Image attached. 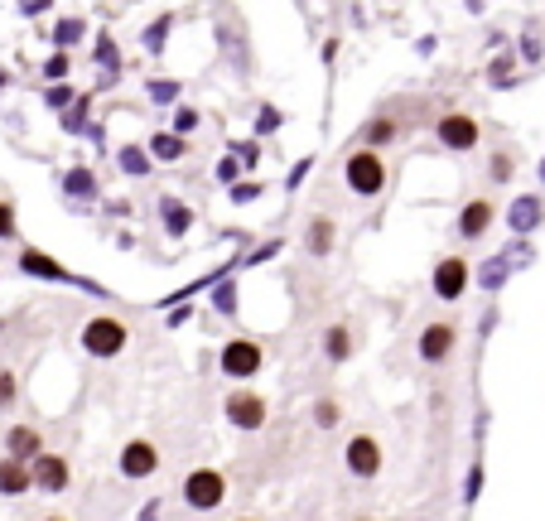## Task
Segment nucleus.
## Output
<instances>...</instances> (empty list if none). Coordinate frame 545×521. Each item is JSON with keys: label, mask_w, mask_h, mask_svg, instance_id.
Listing matches in <instances>:
<instances>
[{"label": "nucleus", "mask_w": 545, "mask_h": 521, "mask_svg": "<svg viewBox=\"0 0 545 521\" xmlns=\"http://www.w3.org/2000/svg\"><path fill=\"white\" fill-rule=\"evenodd\" d=\"M242 521H251V517H242Z\"/></svg>", "instance_id": "f704fd0d"}, {"label": "nucleus", "mask_w": 545, "mask_h": 521, "mask_svg": "<svg viewBox=\"0 0 545 521\" xmlns=\"http://www.w3.org/2000/svg\"><path fill=\"white\" fill-rule=\"evenodd\" d=\"M396 136H401V126H396L391 116H372V121L362 126V140H367L362 150H382V145H391Z\"/></svg>", "instance_id": "dca6fc26"}, {"label": "nucleus", "mask_w": 545, "mask_h": 521, "mask_svg": "<svg viewBox=\"0 0 545 521\" xmlns=\"http://www.w3.org/2000/svg\"><path fill=\"white\" fill-rule=\"evenodd\" d=\"M20 266H25L29 275H44V280H73V275L63 271L54 256H44L39 247H25V251H20Z\"/></svg>", "instance_id": "2eb2a0df"}, {"label": "nucleus", "mask_w": 545, "mask_h": 521, "mask_svg": "<svg viewBox=\"0 0 545 521\" xmlns=\"http://www.w3.org/2000/svg\"><path fill=\"white\" fill-rule=\"evenodd\" d=\"M5 449H10L5 459H15V464L29 468L34 459H39V454H44V435H39L34 425H15V430L5 435Z\"/></svg>", "instance_id": "f8f14e48"}, {"label": "nucleus", "mask_w": 545, "mask_h": 521, "mask_svg": "<svg viewBox=\"0 0 545 521\" xmlns=\"http://www.w3.org/2000/svg\"><path fill=\"white\" fill-rule=\"evenodd\" d=\"M164 213H169V232H174V237L189 227V208H179V203H164Z\"/></svg>", "instance_id": "a878e982"}, {"label": "nucleus", "mask_w": 545, "mask_h": 521, "mask_svg": "<svg viewBox=\"0 0 545 521\" xmlns=\"http://www.w3.org/2000/svg\"><path fill=\"white\" fill-rule=\"evenodd\" d=\"M29 478H34V488L39 493H68V483H73V468H68V459L63 454H39L34 464H29Z\"/></svg>", "instance_id": "6e6552de"}, {"label": "nucleus", "mask_w": 545, "mask_h": 521, "mask_svg": "<svg viewBox=\"0 0 545 521\" xmlns=\"http://www.w3.org/2000/svg\"><path fill=\"white\" fill-rule=\"evenodd\" d=\"M386 179H391V169H386V160L377 150H353V155L343 160V184H348V193H357V198H377V193L386 189Z\"/></svg>", "instance_id": "f03ea898"}, {"label": "nucleus", "mask_w": 545, "mask_h": 521, "mask_svg": "<svg viewBox=\"0 0 545 521\" xmlns=\"http://www.w3.org/2000/svg\"><path fill=\"white\" fill-rule=\"evenodd\" d=\"M29 488H34L29 468L15 464V459H0V497H25Z\"/></svg>", "instance_id": "4468645a"}, {"label": "nucleus", "mask_w": 545, "mask_h": 521, "mask_svg": "<svg viewBox=\"0 0 545 521\" xmlns=\"http://www.w3.org/2000/svg\"><path fill=\"white\" fill-rule=\"evenodd\" d=\"M189 145H184V136H150V155L155 160H179Z\"/></svg>", "instance_id": "aec40b11"}, {"label": "nucleus", "mask_w": 545, "mask_h": 521, "mask_svg": "<svg viewBox=\"0 0 545 521\" xmlns=\"http://www.w3.org/2000/svg\"><path fill=\"white\" fill-rule=\"evenodd\" d=\"M271 126H280V111L266 107V111H261V131H271Z\"/></svg>", "instance_id": "2f4dec72"}, {"label": "nucleus", "mask_w": 545, "mask_h": 521, "mask_svg": "<svg viewBox=\"0 0 545 521\" xmlns=\"http://www.w3.org/2000/svg\"><path fill=\"white\" fill-rule=\"evenodd\" d=\"M222 411H227V420H232L237 430H261L266 415H271V406H266V396H256V391H232V396L222 401Z\"/></svg>", "instance_id": "0eeeda50"}, {"label": "nucleus", "mask_w": 545, "mask_h": 521, "mask_svg": "<svg viewBox=\"0 0 545 521\" xmlns=\"http://www.w3.org/2000/svg\"><path fill=\"white\" fill-rule=\"evenodd\" d=\"M58 39L73 44V39H78V20H63V25H58Z\"/></svg>", "instance_id": "c85d7f7f"}, {"label": "nucleus", "mask_w": 545, "mask_h": 521, "mask_svg": "<svg viewBox=\"0 0 545 521\" xmlns=\"http://www.w3.org/2000/svg\"><path fill=\"white\" fill-rule=\"evenodd\" d=\"M15 232H20V222H15V208H10V203H0V242H15Z\"/></svg>", "instance_id": "b1692460"}, {"label": "nucleus", "mask_w": 545, "mask_h": 521, "mask_svg": "<svg viewBox=\"0 0 545 521\" xmlns=\"http://www.w3.org/2000/svg\"><path fill=\"white\" fill-rule=\"evenodd\" d=\"M478 121L468 116V111H444L435 121V140L444 150H454V155H464V150H478Z\"/></svg>", "instance_id": "39448f33"}, {"label": "nucleus", "mask_w": 545, "mask_h": 521, "mask_svg": "<svg viewBox=\"0 0 545 521\" xmlns=\"http://www.w3.org/2000/svg\"><path fill=\"white\" fill-rule=\"evenodd\" d=\"M179 497H184V507L193 512H213L227 502V478H222L218 468H193L184 473V483H179Z\"/></svg>", "instance_id": "7ed1b4c3"}, {"label": "nucleus", "mask_w": 545, "mask_h": 521, "mask_svg": "<svg viewBox=\"0 0 545 521\" xmlns=\"http://www.w3.org/2000/svg\"><path fill=\"white\" fill-rule=\"evenodd\" d=\"M454 343H459V329L439 319V324H425V329H420V343H415V353L425 357V362H444V357L454 353Z\"/></svg>", "instance_id": "9b49d317"}, {"label": "nucleus", "mask_w": 545, "mask_h": 521, "mask_svg": "<svg viewBox=\"0 0 545 521\" xmlns=\"http://www.w3.org/2000/svg\"><path fill=\"white\" fill-rule=\"evenodd\" d=\"M49 521H68V517H49Z\"/></svg>", "instance_id": "473e14b6"}, {"label": "nucleus", "mask_w": 545, "mask_h": 521, "mask_svg": "<svg viewBox=\"0 0 545 521\" xmlns=\"http://www.w3.org/2000/svg\"><path fill=\"white\" fill-rule=\"evenodd\" d=\"M304 174H309V160H300V165H295V174H290L285 184H290V189H300V179H304Z\"/></svg>", "instance_id": "c756f323"}, {"label": "nucleus", "mask_w": 545, "mask_h": 521, "mask_svg": "<svg viewBox=\"0 0 545 521\" xmlns=\"http://www.w3.org/2000/svg\"><path fill=\"white\" fill-rule=\"evenodd\" d=\"M68 189L82 193V198H92V193H97V184H92V174H87V169H73V174H68Z\"/></svg>", "instance_id": "393cba45"}, {"label": "nucleus", "mask_w": 545, "mask_h": 521, "mask_svg": "<svg viewBox=\"0 0 545 521\" xmlns=\"http://www.w3.org/2000/svg\"><path fill=\"white\" fill-rule=\"evenodd\" d=\"M198 126V111H179V131H193Z\"/></svg>", "instance_id": "7c9ffc66"}, {"label": "nucleus", "mask_w": 545, "mask_h": 521, "mask_svg": "<svg viewBox=\"0 0 545 521\" xmlns=\"http://www.w3.org/2000/svg\"><path fill=\"white\" fill-rule=\"evenodd\" d=\"M502 275H507V261H492L488 271H483V285H488V290H497V285H502Z\"/></svg>", "instance_id": "bb28decb"}, {"label": "nucleus", "mask_w": 545, "mask_h": 521, "mask_svg": "<svg viewBox=\"0 0 545 521\" xmlns=\"http://www.w3.org/2000/svg\"><path fill=\"white\" fill-rule=\"evenodd\" d=\"M314 425H319V430H333V425H338V420H343V406H338V401H314Z\"/></svg>", "instance_id": "4be33fe9"}, {"label": "nucleus", "mask_w": 545, "mask_h": 521, "mask_svg": "<svg viewBox=\"0 0 545 521\" xmlns=\"http://www.w3.org/2000/svg\"><path fill=\"white\" fill-rule=\"evenodd\" d=\"M116 468H121V478H150V473L160 468V449H155L150 439H131V444L121 449Z\"/></svg>", "instance_id": "9d476101"}, {"label": "nucleus", "mask_w": 545, "mask_h": 521, "mask_svg": "<svg viewBox=\"0 0 545 521\" xmlns=\"http://www.w3.org/2000/svg\"><path fill=\"white\" fill-rule=\"evenodd\" d=\"M78 343H82V353L97 357V362L121 357L131 348V324L126 319H111V314H97V319H87L78 329Z\"/></svg>", "instance_id": "f257e3e1"}, {"label": "nucleus", "mask_w": 545, "mask_h": 521, "mask_svg": "<svg viewBox=\"0 0 545 521\" xmlns=\"http://www.w3.org/2000/svg\"><path fill=\"white\" fill-rule=\"evenodd\" d=\"M343 464L353 478H377L382 473V439L377 435H353L343 444Z\"/></svg>", "instance_id": "423d86ee"}, {"label": "nucleus", "mask_w": 545, "mask_h": 521, "mask_svg": "<svg viewBox=\"0 0 545 521\" xmlns=\"http://www.w3.org/2000/svg\"><path fill=\"white\" fill-rule=\"evenodd\" d=\"M20 401V372L15 367H0V411H10Z\"/></svg>", "instance_id": "412c9836"}, {"label": "nucleus", "mask_w": 545, "mask_h": 521, "mask_svg": "<svg viewBox=\"0 0 545 521\" xmlns=\"http://www.w3.org/2000/svg\"><path fill=\"white\" fill-rule=\"evenodd\" d=\"M541 179H545V165H541Z\"/></svg>", "instance_id": "72a5a7b5"}, {"label": "nucleus", "mask_w": 545, "mask_h": 521, "mask_svg": "<svg viewBox=\"0 0 545 521\" xmlns=\"http://www.w3.org/2000/svg\"><path fill=\"white\" fill-rule=\"evenodd\" d=\"M430 285H435V300H459L468 290V261L464 256H444L430 275Z\"/></svg>", "instance_id": "1a4fd4ad"}, {"label": "nucleus", "mask_w": 545, "mask_h": 521, "mask_svg": "<svg viewBox=\"0 0 545 521\" xmlns=\"http://www.w3.org/2000/svg\"><path fill=\"white\" fill-rule=\"evenodd\" d=\"M304 247L314 251V256H328V251H333V218H314V222H309Z\"/></svg>", "instance_id": "6ab92c4d"}, {"label": "nucleus", "mask_w": 545, "mask_h": 521, "mask_svg": "<svg viewBox=\"0 0 545 521\" xmlns=\"http://www.w3.org/2000/svg\"><path fill=\"white\" fill-rule=\"evenodd\" d=\"M44 73H49V78H63V73H68V58L54 54V58H49V68H44Z\"/></svg>", "instance_id": "cd10ccee"}, {"label": "nucleus", "mask_w": 545, "mask_h": 521, "mask_svg": "<svg viewBox=\"0 0 545 521\" xmlns=\"http://www.w3.org/2000/svg\"><path fill=\"white\" fill-rule=\"evenodd\" d=\"M222 372L232 377V382H251L256 372H261V362H266V353H261V343L256 338H232V343H222Z\"/></svg>", "instance_id": "20e7f679"}, {"label": "nucleus", "mask_w": 545, "mask_h": 521, "mask_svg": "<svg viewBox=\"0 0 545 521\" xmlns=\"http://www.w3.org/2000/svg\"><path fill=\"white\" fill-rule=\"evenodd\" d=\"M512 169H517V160H512L507 150H497V155H492V165H488V179H492V184H507V179H512Z\"/></svg>", "instance_id": "5701e85b"}, {"label": "nucleus", "mask_w": 545, "mask_h": 521, "mask_svg": "<svg viewBox=\"0 0 545 521\" xmlns=\"http://www.w3.org/2000/svg\"><path fill=\"white\" fill-rule=\"evenodd\" d=\"M324 353H328V362H348L353 357V329L348 324H333L324 333Z\"/></svg>", "instance_id": "f3484780"}, {"label": "nucleus", "mask_w": 545, "mask_h": 521, "mask_svg": "<svg viewBox=\"0 0 545 521\" xmlns=\"http://www.w3.org/2000/svg\"><path fill=\"white\" fill-rule=\"evenodd\" d=\"M507 222H512L517 232L541 227V198H517V203H512V213H507Z\"/></svg>", "instance_id": "a211bd4d"}, {"label": "nucleus", "mask_w": 545, "mask_h": 521, "mask_svg": "<svg viewBox=\"0 0 545 521\" xmlns=\"http://www.w3.org/2000/svg\"><path fill=\"white\" fill-rule=\"evenodd\" d=\"M492 218H497V208H492L488 198L464 203V213H459V237H464V242H478V237L492 227Z\"/></svg>", "instance_id": "ddd939ff"}]
</instances>
